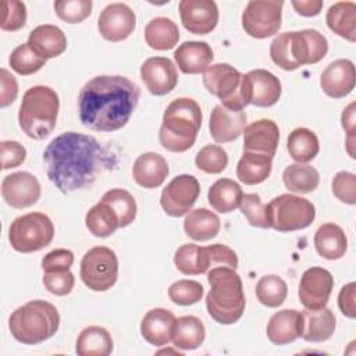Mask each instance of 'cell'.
Masks as SVG:
<instances>
[{
    "label": "cell",
    "mask_w": 356,
    "mask_h": 356,
    "mask_svg": "<svg viewBox=\"0 0 356 356\" xmlns=\"http://www.w3.org/2000/svg\"><path fill=\"white\" fill-rule=\"evenodd\" d=\"M49 179L63 193L92 185L115 165V156L96 138L78 132L56 136L43 152Z\"/></svg>",
    "instance_id": "1"
},
{
    "label": "cell",
    "mask_w": 356,
    "mask_h": 356,
    "mask_svg": "<svg viewBox=\"0 0 356 356\" xmlns=\"http://www.w3.org/2000/svg\"><path fill=\"white\" fill-rule=\"evenodd\" d=\"M139 96V86L127 76L97 75L79 90V120L97 132L118 131L129 121Z\"/></svg>",
    "instance_id": "2"
},
{
    "label": "cell",
    "mask_w": 356,
    "mask_h": 356,
    "mask_svg": "<svg viewBox=\"0 0 356 356\" xmlns=\"http://www.w3.org/2000/svg\"><path fill=\"white\" fill-rule=\"evenodd\" d=\"M210 291L206 296V309L210 317L222 324L236 323L245 312V293L235 268L218 266L207 271Z\"/></svg>",
    "instance_id": "3"
},
{
    "label": "cell",
    "mask_w": 356,
    "mask_h": 356,
    "mask_svg": "<svg viewBox=\"0 0 356 356\" xmlns=\"http://www.w3.org/2000/svg\"><path fill=\"white\" fill-rule=\"evenodd\" d=\"M328 51V42L316 29L284 32L270 44V57L275 65L285 71L298 70L300 65L321 61Z\"/></svg>",
    "instance_id": "4"
},
{
    "label": "cell",
    "mask_w": 356,
    "mask_h": 356,
    "mask_svg": "<svg viewBox=\"0 0 356 356\" xmlns=\"http://www.w3.org/2000/svg\"><path fill=\"white\" fill-rule=\"evenodd\" d=\"M202 127V110L196 100L178 97L172 100L163 115L159 129L160 145L172 153H184L191 149Z\"/></svg>",
    "instance_id": "5"
},
{
    "label": "cell",
    "mask_w": 356,
    "mask_h": 356,
    "mask_svg": "<svg viewBox=\"0 0 356 356\" xmlns=\"http://www.w3.org/2000/svg\"><path fill=\"white\" fill-rule=\"evenodd\" d=\"M60 327V314L50 302L35 299L15 309L8 318L14 339L25 345H36L51 338Z\"/></svg>",
    "instance_id": "6"
},
{
    "label": "cell",
    "mask_w": 356,
    "mask_h": 356,
    "mask_svg": "<svg viewBox=\"0 0 356 356\" xmlns=\"http://www.w3.org/2000/svg\"><path fill=\"white\" fill-rule=\"evenodd\" d=\"M58 108L60 100L54 89L44 85L29 88L22 96L18 111L21 129L32 139H44L56 128Z\"/></svg>",
    "instance_id": "7"
},
{
    "label": "cell",
    "mask_w": 356,
    "mask_h": 356,
    "mask_svg": "<svg viewBox=\"0 0 356 356\" xmlns=\"http://www.w3.org/2000/svg\"><path fill=\"white\" fill-rule=\"evenodd\" d=\"M268 228L292 232L307 228L316 218L314 204L300 196L284 193L266 204Z\"/></svg>",
    "instance_id": "8"
},
{
    "label": "cell",
    "mask_w": 356,
    "mask_h": 356,
    "mask_svg": "<svg viewBox=\"0 0 356 356\" xmlns=\"http://www.w3.org/2000/svg\"><path fill=\"white\" fill-rule=\"evenodd\" d=\"M54 225L51 220L39 211L17 217L8 229V241L14 250L21 253L38 252L53 241Z\"/></svg>",
    "instance_id": "9"
},
{
    "label": "cell",
    "mask_w": 356,
    "mask_h": 356,
    "mask_svg": "<svg viewBox=\"0 0 356 356\" xmlns=\"http://www.w3.org/2000/svg\"><path fill=\"white\" fill-rule=\"evenodd\" d=\"M81 280L95 292L110 289L118 277V259L107 246L89 249L81 260Z\"/></svg>",
    "instance_id": "10"
},
{
    "label": "cell",
    "mask_w": 356,
    "mask_h": 356,
    "mask_svg": "<svg viewBox=\"0 0 356 356\" xmlns=\"http://www.w3.org/2000/svg\"><path fill=\"white\" fill-rule=\"evenodd\" d=\"M203 85L221 104L231 110H243L246 103L242 96V74L227 63L207 67L203 72Z\"/></svg>",
    "instance_id": "11"
},
{
    "label": "cell",
    "mask_w": 356,
    "mask_h": 356,
    "mask_svg": "<svg viewBox=\"0 0 356 356\" xmlns=\"http://www.w3.org/2000/svg\"><path fill=\"white\" fill-rule=\"evenodd\" d=\"M281 0H250L242 13V28L256 39L273 36L281 28Z\"/></svg>",
    "instance_id": "12"
},
{
    "label": "cell",
    "mask_w": 356,
    "mask_h": 356,
    "mask_svg": "<svg viewBox=\"0 0 356 356\" xmlns=\"http://www.w3.org/2000/svg\"><path fill=\"white\" fill-rule=\"evenodd\" d=\"M200 195L199 181L189 174H181L172 178L163 189L160 204L165 214L181 217L189 213Z\"/></svg>",
    "instance_id": "13"
},
{
    "label": "cell",
    "mask_w": 356,
    "mask_h": 356,
    "mask_svg": "<svg viewBox=\"0 0 356 356\" xmlns=\"http://www.w3.org/2000/svg\"><path fill=\"white\" fill-rule=\"evenodd\" d=\"M280 79L267 70H252L242 75V96L248 104L257 107H270L281 97Z\"/></svg>",
    "instance_id": "14"
},
{
    "label": "cell",
    "mask_w": 356,
    "mask_h": 356,
    "mask_svg": "<svg viewBox=\"0 0 356 356\" xmlns=\"http://www.w3.org/2000/svg\"><path fill=\"white\" fill-rule=\"evenodd\" d=\"M334 288L332 274L323 267L307 268L299 284V300L305 309L325 307Z\"/></svg>",
    "instance_id": "15"
},
{
    "label": "cell",
    "mask_w": 356,
    "mask_h": 356,
    "mask_svg": "<svg viewBox=\"0 0 356 356\" xmlns=\"http://www.w3.org/2000/svg\"><path fill=\"white\" fill-rule=\"evenodd\" d=\"M136 17L125 3H111L103 8L97 19L100 35L110 42L127 39L135 29Z\"/></svg>",
    "instance_id": "16"
},
{
    "label": "cell",
    "mask_w": 356,
    "mask_h": 356,
    "mask_svg": "<svg viewBox=\"0 0 356 356\" xmlns=\"http://www.w3.org/2000/svg\"><path fill=\"white\" fill-rule=\"evenodd\" d=\"M1 196L14 209L33 206L40 197V184L38 178L26 171L13 172L1 182Z\"/></svg>",
    "instance_id": "17"
},
{
    "label": "cell",
    "mask_w": 356,
    "mask_h": 356,
    "mask_svg": "<svg viewBox=\"0 0 356 356\" xmlns=\"http://www.w3.org/2000/svg\"><path fill=\"white\" fill-rule=\"evenodd\" d=\"M179 17L186 31L195 35L210 33L218 22V7L213 0H181Z\"/></svg>",
    "instance_id": "18"
},
{
    "label": "cell",
    "mask_w": 356,
    "mask_h": 356,
    "mask_svg": "<svg viewBox=\"0 0 356 356\" xmlns=\"http://www.w3.org/2000/svg\"><path fill=\"white\" fill-rule=\"evenodd\" d=\"M140 78L152 95L164 96L177 86L178 71L170 58L156 56L143 61Z\"/></svg>",
    "instance_id": "19"
},
{
    "label": "cell",
    "mask_w": 356,
    "mask_h": 356,
    "mask_svg": "<svg viewBox=\"0 0 356 356\" xmlns=\"http://www.w3.org/2000/svg\"><path fill=\"white\" fill-rule=\"evenodd\" d=\"M356 81L355 64L348 58H338L330 63L320 76V86L323 92L332 99H342L348 96Z\"/></svg>",
    "instance_id": "20"
},
{
    "label": "cell",
    "mask_w": 356,
    "mask_h": 356,
    "mask_svg": "<svg viewBox=\"0 0 356 356\" xmlns=\"http://www.w3.org/2000/svg\"><path fill=\"white\" fill-rule=\"evenodd\" d=\"M242 134L243 152L274 157L280 140V129L273 120L254 121L246 125Z\"/></svg>",
    "instance_id": "21"
},
{
    "label": "cell",
    "mask_w": 356,
    "mask_h": 356,
    "mask_svg": "<svg viewBox=\"0 0 356 356\" xmlns=\"http://www.w3.org/2000/svg\"><path fill=\"white\" fill-rule=\"evenodd\" d=\"M246 127V114L243 110H231L217 104L210 115L209 129L217 143H228L239 138Z\"/></svg>",
    "instance_id": "22"
},
{
    "label": "cell",
    "mask_w": 356,
    "mask_h": 356,
    "mask_svg": "<svg viewBox=\"0 0 356 356\" xmlns=\"http://www.w3.org/2000/svg\"><path fill=\"white\" fill-rule=\"evenodd\" d=\"M170 172L167 160L154 152H146L136 157L132 165V177L135 182L146 189L159 188Z\"/></svg>",
    "instance_id": "23"
},
{
    "label": "cell",
    "mask_w": 356,
    "mask_h": 356,
    "mask_svg": "<svg viewBox=\"0 0 356 356\" xmlns=\"http://www.w3.org/2000/svg\"><path fill=\"white\" fill-rule=\"evenodd\" d=\"M29 47L42 58H54L67 49V38L64 32L51 24H43L31 31L28 36Z\"/></svg>",
    "instance_id": "24"
},
{
    "label": "cell",
    "mask_w": 356,
    "mask_h": 356,
    "mask_svg": "<svg viewBox=\"0 0 356 356\" xmlns=\"http://www.w3.org/2000/svg\"><path fill=\"white\" fill-rule=\"evenodd\" d=\"M175 316L163 307L149 310L140 321V334L150 345L164 346L171 342Z\"/></svg>",
    "instance_id": "25"
},
{
    "label": "cell",
    "mask_w": 356,
    "mask_h": 356,
    "mask_svg": "<svg viewBox=\"0 0 356 356\" xmlns=\"http://www.w3.org/2000/svg\"><path fill=\"white\" fill-rule=\"evenodd\" d=\"M213 50L206 42L189 40L184 42L174 51L178 68L184 74H200L210 67L213 61Z\"/></svg>",
    "instance_id": "26"
},
{
    "label": "cell",
    "mask_w": 356,
    "mask_h": 356,
    "mask_svg": "<svg viewBox=\"0 0 356 356\" xmlns=\"http://www.w3.org/2000/svg\"><path fill=\"white\" fill-rule=\"evenodd\" d=\"M302 332V313L284 309L271 316L267 323V337L274 345H286L296 341Z\"/></svg>",
    "instance_id": "27"
},
{
    "label": "cell",
    "mask_w": 356,
    "mask_h": 356,
    "mask_svg": "<svg viewBox=\"0 0 356 356\" xmlns=\"http://www.w3.org/2000/svg\"><path fill=\"white\" fill-rule=\"evenodd\" d=\"M335 331V316L327 309H305L302 312L300 337L307 342H324Z\"/></svg>",
    "instance_id": "28"
},
{
    "label": "cell",
    "mask_w": 356,
    "mask_h": 356,
    "mask_svg": "<svg viewBox=\"0 0 356 356\" xmlns=\"http://www.w3.org/2000/svg\"><path fill=\"white\" fill-rule=\"evenodd\" d=\"M314 248L321 257L327 260H338L346 253L348 239L339 225L325 222L320 225L314 234Z\"/></svg>",
    "instance_id": "29"
},
{
    "label": "cell",
    "mask_w": 356,
    "mask_h": 356,
    "mask_svg": "<svg viewBox=\"0 0 356 356\" xmlns=\"http://www.w3.org/2000/svg\"><path fill=\"white\" fill-rule=\"evenodd\" d=\"M328 28L338 36L356 42V4L353 1L334 3L325 15Z\"/></svg>",
    "instance_id": "30"
},
{
    "label": "cell",
    "mask_w": 356,
    "mask_h": 356,
    "mask_svg": "<svg viewBox=\"0 0 356 356\" xmlns=\"http://www.w3.org/2000/svg\"><path fill=\"white\" fill-rule=\"evenodd\" d=\"M206 337V330L200 318L195 316H182L175 318L171 332L174 346L184 350H193L199 348Z\"/></svg>",
    "instance_id": "31"
},
{
    "label": "cell",
    "mask_w": 356,
    "mask_h": 356,
    "mask_svg": "<svg viewBox=\"0 0 356 356\" xmlns=\"http://www.w3.org/2000/svg\"><path fill=\"white\" fill-rule=\"evenodd\" d=\"M220 228L218 216L204 207L191 210L184 221L185 234L193 241H209L218 234Z\"/></svg>",
    "instance_id": "32"
},
{
    "label": "cell",
    "mask_w": 356,
    "mask_h": 356,
    "mask_svg": "<svg viewBox=\"0 0 356 356\" xmlns=\"http://www.w3.org/2000/svg\"><path fill=\"white\" fill-rule=\"evenodd\" d=\"M273 168V157L243 152L236 165V177L246 185H257L264 182Z\"/></svg>",
    "instance_id": "33"
},
{
    "label": "cell",
    "mask_w": 356,
    "mask_h": 356,
    "mask_svg": "<svg viewBox=\"0 0 356 356\" xmlns=\"http://www.w3.org/2000/svg\"><path fill=\"white\" fill-rule=\"evenodd\" d=\"M243 192L241 185L229 178L217 179L209 189V203L218 213H229L239 207Z\"/></svg>",
    "instance_id": "34"
},
{
    "label": "cell",
    "mask_w": 356,
    "mask_h": 356,
    "mask_svg": "<svg viewBox=\"0 0 356 356\" xmlns=\"http://www.w3.org/2000/svg\"><path fill=\"white\" fill-rule=\"evenodd\" d=\"M179 39L177 24L167 17H156L150 19L145 28V40L154 50L172 49Z\"/></svg>",
    "instance_id": "35"
},
{
    "label": "cell",
    "mask_w": 356,
    "mask_h": 356,
    "mask_svg": "<svg viewBox=\"0 0 356 356\" xmlns=\"http://www.w3.org/2000/svg\"><path fill=\"white\" fill-rule=\"evenodd\" d=\"M75 350L79 356H107L113 350V338L99 325H89L81 331Z\"/></svg>",
    "instance_id": "36"
},
{
    "label": "cell",
    "mask_w": 356,
    "mask_h": 356,
    "mask_svg": "<svg viewBox=\"0 0 356 356\" xmlns=\"http://www.w3.org/2000/svg\"><path fill=\"white\" fill-rule=\"evenodd\" d=\"M282 181L286 189L296 193H309L317 189L320 184L318 171L303 163L289 164L282 172Z\"/></svg>",
    "instance_id": "37"
},
{
    "label": "cell",
    "mask_w": 356,
    "mask_h": 356,
    "mask_svg": "<svg viewBox=\"0 0 356 356\" xmlns=\"http://www.w3.org/2000/svg\"><path fill=\"white\" fill-rule=\"evenodd\" d=\"M85 225L97 238H107L120 228L115 211L103 200L96 203L85 216Z\"/></svg>",
    "instance_id": "38"
},
{
    "label": "cell",
    "mask_w": 356,
    "mask_h": 356,
    "mask_svg": "<svg viewBox=\"0 0 356 356\" xmlns=\"http://www.w3.org/2000/svg\"><path fill=\"white\" fill-rule=\"evenodd\" d=\"M286 149L295 161L303 164L309 163L318 154V138L307 128H296L288 136Z\"/></svg>",
    "instance_id": "39"
},
{
    "label": "cell",
    "mask_w": 356,
    "mask_h": 356,
    "mask_svg": "<svg viewBox=\"0 0 356 356\" xmlns=\"http://www.w3.org/2000/svg\"><path fill=\"white\" fill-rule=\"evenodd\" d=\"M100 200L106 202L115 211L120 221V228L128 227L131 222H134L136 217V202L128 191L121 188L110 189L102 196Z\"/></svg>",
    "instance_id": "40"
},
{
    "label": "cell",
    "mask_w": 356,
    "mask_h": 356,
    "mask_svg": "<svg viewBox=\"0 0 356 356\" xmlns=\"http://www.w3.org/2000/svg\"><path fill=\"white\" fill-rule=\"evenodd\" d=\"M199 263L200 273H207L209 270L225 266L231 268L238 267V256L236 253L222 243H214L209 246H199Z\"/></svg>",
    "instance_id": "41"
},
{
    "label": "cell",
    "mask_w": 356,
    "mask_h": 356,
    "mask_svg": "<svg viewBox=\"0 0 356 356\" xmlns=\"http://www.w3.org/2000/svg\"><path fill=\"white\" fill-rule=\"evenodd\" d=\"M288 295L285 281L274 274L263 275L256 284V296L259 302L267 307H278Z\"/></svg>",
    "instance_id": "42"
},
{
    "label": "cell",
    "mask_w": 356,
    "mask_h": 356,
    "mask_svg": "<svg viewBox=\"0 0 356 356\" xmlns=\"http://www.w3.org/2000/svg\"><path fill=\"white\" fill-rule=\"evenodd\" d=\"M8 64L11 70H14L19 75H31L38 72L44 64L46 60L38 56L28 43H22L17 46L8 58Z\"/></svg>",
    "instance_id": "43"
},
{
    "label": "cell",
    "mask_w": 356,
    "mask_h": 356,
    "mask_svg": "<svg viewBox=\"0 0 356 356\" xmlns=\"http://www.w3.org/2000/svg\"><path fill=\"white\" fill-rule=\"evenodd\" d=\"M195 164L206 174H220L228 165V154L218 145H206L197 152Z\"/></svg>",
    "instance_id": "44"
},
{
    "label": "cell",
    "mask_w": 356,
    "mask_h": 356,
    "mask_svg": "<svg viewBox=\"0 0 356 356\" xmlns=\"http://www.w3.org/2000/svg\"><path fill=\"white\" fill-rule=\"evenodd\" d=\"M92 0H57L54 11L67 24H79L92 14Z\"/></svg>",
    "instance_id": "45"
},
{
    "label": "cell",
    "mask_w": 356,
    "mask_h": 356,
    "mask_svg": "<svg viewBox=\"0 0 356 356\" xmlns=\"http://www.w3.org/2000/svg\"><path fill=\"white\" fill-rule=\"evenodd\" d=\"M203 286L193 280H179L170 285L168 296L171 302L179 306H189L197 303L203 296Z\"/></svg>",
    "instance_id": "46"
},
{
    "label": "cell",
    "mask_w": 356,
    "mask_h": 356,
    "mask_svg": "<svg viewBox=\"0 0 356 356\" xmlns=\"http://www.w3.org/2000/svg\"><path fill=\"white\" fill-rule=\"evenodd\" d=\"M239 209L250 225L268 228L266 204L261 203V199L257 193H245L239 203Z\"/></svg>",
    "instance_id": "47"
},
{
    "label": "cell",
    "mask_w": 356,
    "mask_h": 356,
    "mask_svg": "<svg viewBox=\"0 0 356 356\" xmlns=\"http://www.w3.org/2000/svg\"><path fill=\"white\" fill-rule=\"evenodd\" d=\"M3 18H1V29L14 32L21 29L26 22V6L18 0H3L1 3Z\"/></svg>",
    "instance_id": "48"
},
{
    "label": "cell",
    "mask_w": 356,
    "mask_h": 356,
    "mask_svg": "<svg viewBox=\"0 0 356 356\" xmlns=\"http://www.w3.org/2000/svg\"><path fill=\"white\" fill-rule=\"evenodd\" d=\"M174 264L185 275L202 274L199 263V246L195 243H185L179 246L174 254Z\"/></svg>",
    "instance_id": "49"
},
{
    "label": "cell",
    "mask_w": 356,
    "mask_h": 356,
    "mask_svg": "<svg viewBox=\"0 0 356 356\" xmlns=\"http://www.w3.org/2000/svg\"><path fill=\"white\" fill-rule=\"evenodd\" d=\"M332 193L341 202L348 204L356 203V175L349 171H339L332 178Z\"/></svg>",
    "instance_id": "50"
},
{
    "label": "cell",
    "mask_w": 356,
    "mask_h": 356,
    "mask_svg": "<svg viewBox=\"0 0 356 356\" xmlns=\"http://www.w3.org/2000/svg\"><path fill=\"white\" fill-rule=\"evenodd\" d=\"M43 285L50 293L56 296H64L72 291L75 278L70 270L47 271L43 274Z\"/></svg>",
    "instance_id": "51"
},
{
    "label": "cell",
    "mask_w": 356,
    "mask_h": 356,
    "mask_svg": "<svg viewBox=\"0 0 356 356\" xmlns=\"http://www.w3.org/2000/svg\"><path fill=\"white\" fill-rule=\"evenodd\" d=\"M1 152V170L15 168L25 161L26 150L17 140H3L0 143Z\"/></svg>",
    "instance_id": "52"
},
{
    "label": "cell",
    "mask_w": 356,
    "mask_h": 356,
    "mask_svg": "<svg viewBox=\"0 0 356 356\" xmlns=\"http://www.w3.org/2000/svg\"><path fill=\"white\" fill-rule=\"evenodd\" d=\"M74 264V253L68 249H54L44 254L42 259V268L47 271H64L70 270Z\"/></svg>",
    "instance_id": "53"
},
{
    "label": "cell",
    "mask_w": 356,
    "mask_h": 356,
    "mask_svg": "<svg viewBox=\"0 0 356 356\" xmlns=\"http://www.w3.org/2000/svg\"><path fill=\"white\" fill-rule=\"evenodd\" d=\"M18 95V83L15 78L6 70L1 68V89H0V107L11 104Z\"/></svg>",
    "instance_id": "54"
},
{
    "label": "cell",
    "mask_w": 356,
    "mask_h": 356,
    "mask_svg": "<svg viewBox=\"0 0 356 356\" xmlns=\"http://www.w3.org/2000/svg\"><path fill=\"white\" fill-rule=\"evenodd\" d=\"M355 291H356V284L349 282L342 289L339 291L338 295V306L342 314H345L349 318L356 317V306H355Z\"/></svg>",
    "instance_id": "55"
},
{
    "label": "cell",
    "mask_w": 356,
    "mask_h": 356,
    "mask_svg": "<svg viewBox=\"0 0 356 356\" xmlns=\"http://www.w3.org/2000/svg\"><path fill=\"white\" fill-rule=\"evenodd\" d=\"M292 7L303 17L318 15L323 8L321 0H292Z\"/></svg>",
    "instance_id": "56"
},
{
    "label": "cell",
    "mask_w": 356,
    "mask_h": 356,
    "mask_svg": "<svg viewBox=\"0 0 356 356\" xmlns=\"http://www.w3.org/2000/svg\"><path fill=\"white\" fill-rule=\"evenodd\" d=\"M356 104L350 103L346 108H343L342 115H341V122H342V128L345 129V132L349 135H355V127H356V118H355V110Z\"/></svg>",
    "instance_id": "57"
}]
</instances>
